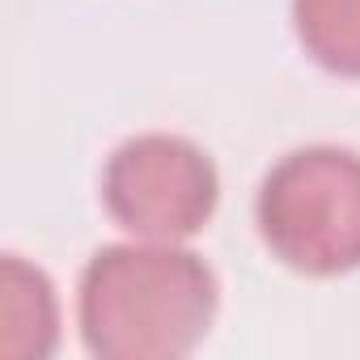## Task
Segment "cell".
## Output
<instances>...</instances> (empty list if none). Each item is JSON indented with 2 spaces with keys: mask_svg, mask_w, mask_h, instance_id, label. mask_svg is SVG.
I'll return each instance as SVG.
<instances>
[{
  "mask_svg": "<svg viewBox=\"0 0 360 360\" xmlns=\"http://www.w3.org/2000/svg\"><path fill=\"white\" fill-rule=\"evenodd\" d=\"M217 271L174 242L102 246L77 288L81 339L98 360H183L217 318Z\"/></svg>",
  "mask_w": 360,
  "mask_h": 360,
  "instance_id": "6da1fadb",
  "label": "cell"
},
{
  "mask_svg": "<svg viewBox=\"0 0 360 360\" xmlns=\"http://www.w3.org/2000/svg\"><path fill=\"white\" fill-rule=\"evenodd\" d=\"M263 246L301 276L360 267V153L309 144L280 157L255 200Z\"/></svg>",
  "mask_w": 360,
  "mask_h": 360,
  "instance_id": "7a4b0ae2",
  "label": "cell"
},
{
  "mask_svg": "<svg viewBox=\"0 0 360 360\" xmlns=\"http://www.w3.org/2000/svg\"><path fill=\"white\" fill-rule=\"evenodd\" d=\"M221 200L212 157L169 131H144L123 140L102 169V204L110 221L148 242L195 238Z\"/></svg>",
  "mask_w": 360,
  "mask_h": 360,
  "instance_id": "3957f363",
  "label": "cell"
},
{
  "mask_svg": "<svg viewBox=\"0 0 360 360\" xmlns=\"http://www.w3.org/2000/svg\"><path fill=\"white\" fill-rule=\"evenodd\" d=\"M0 322H5V352L9 356H47L56 347V292H51V280L22 263V255H5L0 263Z\"/></svg>",
  "mask_w": 360,
  "mask_h": 360,
  "instance_id": "277c9868",
  "label": "cell"
},
{
  "mask_svg": "<svg viewBox=\"0 0 360 360\" xmlns=\"http://www.w3.org/2000/svg\"><path fill=\"white\" fill-rule=\"evenodd\" d=\"M292 30L314 64L360 81V0H292Z\"/></svg>",
  "mask_w": 360,
  "mask_h": 360,
  "instance_id": "5b68a950",
  "label": "cell"
}]
</instances>
